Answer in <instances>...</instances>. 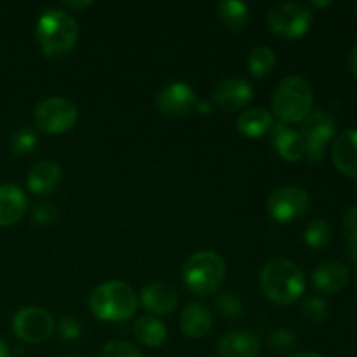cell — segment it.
<instances>
[{
  "label": "cell",
  "instance_id": "cell-1",
  "mask_svg": "<svg viewBox=\"0 0 357 357\" xmlns=\"http://www.w3.org/2000/svg\"><path fill=\"white\" fill-rule=\"evenodd\" d=\"M260 286L271 302L289 305L305 291V275L295 261L288 258H272L261 268Z\"/></svg>",
  "mask_w": 357,
  "mask_h": 357
},
{
  "label": "cell",
  "instance_id": "cell-2",
  "mask_svg": "<svg viewBox=\"0 0 357 357\" xmlns=\"http://www.w3.org/2000/svg\"><path fill=\"white\" fill-rule=\"evenodd\" d=\"M79 38V23L63 9H47L37 21V40L47 58L58 59L68 54Z\"/></svg>",
  "mask_w": 357,
  "mask_h": 357
},
{
  "label": "cell",
  "instance_id": "cell-3",
  "mask_svg": "<svg viewBox=\"0 0 357 357\" xmlns=\"http://www.w3.org/2000/svg\"><path fill=\"white\" fill-rule=\"evenodd\" d=\"M91 312L101 321L121 323L135 316L138 298L131 286L122 281H107L93 289L89 296Z\"/></svg>",
  "mask_w": 357,
  "mask_h": 357
},
{
  "label": "cell",
  "instance_id": "cell-4",
  "mask_svg": "<svg viewBox=\"0 0 357 357\" xmlns=\"http://www.w3.org/2000/svg\"><path fill=\"white\" fill-rule=\"evenodd\" d=\"M314 93L309 82L298 75L284 77L272 94V112L286 122H302L312 112Z\"/></svg>",
  "mask_w": 357,
  "mask_h": 357
},
{
  "label": "cell",
  "instance_id": "cell-5",
  "mask_svg": "<svg viewBox=\"0 0 357 357\" xmlns=\"http://www.w3.org/2000/svg\"><path fill=\"white\" fill-rule=\"evenodd\" d=\"M225 261L213 251H197L187 258L181 268L185 286L194 295L206 296L215 293L225 279Z\"/></svg>",
  "mask_w": 357,
  "mask_h": 357
},
{
  "label": "cell",
  "instance_id": "cell-6",
  "mask_svg": "<svg viewBox=\"0 0 357 357\" xmlns=\"http://www.w3.org/2000/svg\"><path fill=\"white\" fill-rule=\"evenodd\" d=\"M271 30L286 40H296L309 31L312 24V10L302 2H279L267 14Z\"/></svg>",
  "mask_w": 357,
  "mask_h": 357
},
{
  "label": "cell",
  "instance_id": "cell-7",
  "mask_svg": "<svg viewBox=\"0 0 357 357\" xmlns=\"http://www.w3.org/2000/svg\"><path fill=\"white\" fill-rule=\"evenodd\" d=\"M79 119L75 103L63 96L42 100L33 110V124L44 135H61L70 131Z\"/></svg>",
  "mask_w": 357,
  "mask_h": 357
},
{
  "label": "cell",
  "instance_id": "cell-8",
  "mask_svg": "<svg viewBox=\"0 0 357 357\" xmlns=\"http://www.w3.org/2000/svg\"><path fill=\"white\" fill-rule=\"evenodd\" d=\"M337 126L335 119L323 110L310 112L302 121V138L305 145V157L310 162H319L326 153V146L335 139Z\"/></svg>",
  "mask_w": 357,
  "mask_h": 357
},
{
  "label": "cell",
  "instance_id": "cell-9",
  "mask_svg": "<svg viewBox=\"0 0 357 357\" xmlns=\"http://www.w3.org/2000/svg\"><path fill=\"white\" fill-rule=\"evenodd\" d=\"M13 331L24 344H42L54 331V319L42 307H23L13 317Z\"/></svg>",
  "mask_w": 357,
  "mask_h": 357
},
{
  "label": "cell",
  "instance_id": "cell-10",
  "mask_svg": "<svg viewBox=\"0 0 357 357\" xmlns=\"http://www.w3.org/2000/svg\"><path fill=\"white\" fill-rule=\"evenodd\" d=\"M310 206V197L300 187H279L268 195V215L279 223H291L302 218Z\"/></svg>",
  "mask_w": 357,
  "mask_h": 357
},
{
  "label": "cell",
  "instance_id": "cell-11",
  "mask_svg": "<svg viewBox=\"0 0 357 357\" xmlns=\"http://www.w3.org/2000/svg\"><path fill=\"white\" fill-rule=\"evenodd\" d=\"M155 101L164 115L183 117V115H188L192 110H195L197 98H195V91L187 82L174 80L159 91Z\"/></svg>",
  "mask_w": 357,
  "mask_h": 357
},
{
  "label": "cell",
  "instance_id": "cell-12",
  "mask_svg": "<svg viewBox=\"0 0 357 357\" xmlns=\"http://www.w3.org/2000/svg\"><path fill=\"white\" fill-rule=\"evenodd\" d=\"M253 87L241 77H227L213 89V101L223 112H237L253 100Z\"/></svg>",
  "mask_w": 357,
  "mask_h": 357
},
{
  "label": "cell",
  "instance_id": "cell-13",
  "mask_svg": "<svg viewBox=\"0 0 357 357\" xmlns=\"http://www.w3.org/2000/svg\"><path fill=\"white\" fill-rule=\"evenodd\" d=\"M331 157L342 174L357 180V129H347L335 136Z\"/></svg>",
  "mask_w": 357,
  "mask_h": 357
},
{
  "label": "cell",
  "instance_id": "cell-14",
  "mask_svg": "<svg viewBox=\"0 0 357 357\" xmlns=\"http://www.w3.org/2000/svg\"><path fill=\"white\" fill-rule=\"evenodd\" d=\"M218 354L222 357H258L260 342L248 330H230L220 338Z\"/></svg>",
  "mask_w": 357,
  "mask_h": 357
},
{
  "label": "cell",
  "instance_id": "cell-15",
  "mask_svg": "<svg viewBox=\"0 0 357 357\" xmlns=\"http://www.w3.org/2000/svg\"><path fill=\"white\" fill-rule=\"evenodd\" d=\"M271 132L272 145L282 159L296 162L302 157H305V145H303V138L298 131L282 124V122H278V124L272 126Z\"/></svg>",
  "mask_w": 357,
  "mask_h": 357
},
{
  "label": "cell",
  "instance_id": "cell-16",
  "mask_svg": "<svg viewBox=\"0 0 357 357\" xmlns=\"http://www.w3.org/2000/svg\"><path fill=\"white\" fill-rule=\"evenodd\" d=\"M28 208L24 192L16 185H0V227H10L20 222Z\"/></svg>",
  "mask_w": 357,
  "mask_h": 357
},
{
  "label": "cell",
  "instance_id": "cell-17",
  "mask_svg": "<svg viewBox=\"0 0 357 357\" xmlns=\"http://www.w3.org/2000/svg\"><path fill=\"white\" fill-rule=\"evenodd\" d=\"M312 282L319 291L338 293L347 286L349 268L338 260H328L317 265L312 274Z\"/></svg>",
  "mask_w": 357,
  "mask_h": 357
},
{
  "label": "cell",
  "instance_id": "cell-18",
  "mask_svg": "<svg viewBox=\"0 0 357 357\" xmlns=\"http://www.w3.org/2000/svg\"><path fill=\"white\" fill-rule=\"evenodd\" d=\"M142 303L152 314H169L176 309L178 293L166 282H152L143 288Z\"/></svg>",
  "mask_w": 357,
  "mask_h": 357
},
{
  "label": "cell",
  "instance_id": "cell-19",
  "mask_svg": "<svg viewBox=\"0 0 357 357\" xmlns=\"http://www.w3.org/2000/svg\"><path fill=\"white\" fill-rule=\"evenodd\" d=\"M61 180V167L52 160H40L30 169L26 185L30 192L37 195H47L56 190Z\"/></svg>",
  "mask_w": 357,
  "mask_h": 357
},
{
  "label": "cell",
  "instance_id": "cell-20",
  "mask_svg": "<svg viewBox=\"0 0 357 357\" xmlns=\"http://www.w3.org/2000/svg\"><path fill=\"white\" fill-rule=\"evenodd\" d=\"M180 324L181 331L188 338H201L211 330L213 316L208 307H204L202 303H190L181 312Z\"/></svg>",
  "mask_w": 357,
  "mask_h": 357
},
{
  "label": "cell",
  "instance_id": "cell-21",
  "mask_svg": "<svg viewBox=\"0 0 357 357\" xmlns=\"http://www.w3.org/2000/svg\"><path fill=\"white\" fill-rule=\"evenodd\" d=\"M272 126H274V115L265 108H250L237 119V129L241 131V135L248 136V138H258V136L265 135L271 131Z\"/></svg>",
  "mask_w": 357,
  "mask_h": 357
},
{
  "label": "cell",
  "instance_id": "cell-22",
  "mask_svg": "<svg viewBox=\"0 0 357 357\" xmlns=\"http://www.w3.org/2000/svg\"><path fill=\"white\" fill-rule=\"evenodd\" d=\"M135 337L145 347H160L167 338V328L157 317L143 316L136 319Z\"/></svg>",
  "mask_w": 357,
  "mask_h": 357
},
{
  "label": "cell",
  "instance_id": "cell-23",
  "mask_svg": "<svg viewBox=\"0 0 357 357\" xmlns=\"http://www.w3.org/2000/svg\"><path fill=\"white\" fill-rule=\"evenodd\" d=\"M220 21L232 31H243L250 23V9L239 0H223L216 6Z\"/></svg>",
  "mask_w": 357,
  "mask_h": 357
},
{
  "label": "cell",
  "instance_id": "cell-24",
  "mask_svg": "<svg viewBox=\"0 0 357 357\" xmlns=\"http://www.w3.org/2000/svg\"><path fill=\"white\" fill-rule=\"evenodd\" d=\"M333 236V229H331L330 222L323 218H316L307 225L305 232H303V239H305L307 246L314 248V250H321V248L328 246Z\"/></svg>",
  "mask_w": 357,
  "mask_h": 357
},
{
  "label": "cell",
  "instance_id": "cell-25",
  "mask_svg": "<svg viewBox=\"0 0 357 357\" xmlns=\"http://www.w3.org/2000/svg\"><path fill=\"white\" fill-rule=\"evenodd\" d=\"M275 65V52L267 45H257L248 58V66L255 77H265Z\"/></svg>",
  "mask_w": 357,
  "mask_h": 357
},
{
  "label": "cell",
  "instance_id": "cell-26",
  "mask_svg": "<svg viewBox=\"0 0 357 357\" xmlns=\"http://www.w3.org/2000/svg\"><path fill=\"white\" fill-rule=\"evenodd\" d=\"M10 150L16 155H28L30 152H33L37 149V135H35L33 129L30 128H21L10 136L9 142Z\"/></svg>",
  "mask_w": 357,
  "mask_h": 357
},
{
  "label": "cell",
  "instance_id": "cell-27",
  "mask_svg": "<svg viewBox=\"0 0 357 357\" xmlns=\"http://www.w3.org/2000/svg\"><path fill=\"white\" fill-rule=\"evenodd\" d=\"M302 316L312 324L324 323L328 317L326 302H324L323 298H319V296H310V298H307L305 302H303Z\"/></svg>",
  "mask_w": 357,
  "mask_h": 357
},
{
  "label": "cell",
  "instance_id": "cell-28",
  "mask_svg": "<svg viewBox=\"0 0 357 357\" xmlns=\"http://www.w3.org/2000/svg\"><path fill=\"white\" fill-rule=\"evenodd\" d=\"M344 236L349 243V255L357 261V206L349 208L344 215Z\"/></svg>",
  "mask_w": 357,
  "mask_h": 357
},
{
  "label": "cell",
  "instance_id": "cell-29",
  "mask_svg": "<svg viewBox=\"0 0 357 357\" xmlns=\"http://www.w3.org/2000/svg\"><path fill=\"white\" fill-rule=\"evenodd\" d=\"M268 345H271V349H274L275 352H289L293 351V349H296L298 338H296V335L293 333L291 330L281 328V330L272 331L271 337H268Z\"/></svg>",
  "mask_w": 357,
  "mask_h": 357
},
{
  "label": "cell",
  "instance_id": "cell-30",
  "mask_svg": "<svg viewBox=\"0 0 357 357\" xmlns=\"http://www.w3.org/2000/svg\"><path fill=\"white\" fill-rule=\"evenodd\" d=\"M216 309L227 319H237L243 314V303L239 302V298L230 293H222V295L216 298Z\"/></svg>",
  "mask_w": 357,
  "mask_h": 357
},
{
  "label": "cell",
  "instance_id": "cell-31",
  "mask_svg": "<svg viewBox=\"0 0 357 357\" xmlns=\"http://www.w3.org/2000/svg\"><path fill=\"white\" fill-rule=\"evenodd\" d=\"M31 216H33L35 223H38V225H52L59 218V209L54 202L44 201L35 204Z\"/></svg>",
  "mask_w": 357,
  "mask_h": 357
},
{
  "label": "cell",
  "instance_id": "cell-32",
  "mask_svg": "<svg viewBox=\"0 0 357 357\" xmlns=\"http://www.w3.org/2000/svg\"><path fill=\"white\" fill-rule=\"evenodd\" d=\"M103 357H143L142 352L131 342L114 340L105 344Z\"/></svg>",
  "mask_w": 357,
  "mask_h": 357
},
{
  "label": "cell",
  "instance_id": "cell-33",
  "mask_svg": "<svg viewBox=\"0 0 357 357\" xmlns=\"http://www.w3.org/2000/svg\"><path fill=\"white\" fill-rule=\"evenodd\" d=\"M56 330H58L59 338H63V340H77L82 333V326L73 317H61L58 321Z\"/></svg>",
  "mask_w": 357,
  "mask_h": 357
},
{
  "label": "cell",
  "instance_id": "cell-34",
  "mask_svg": "<svg viewBox=\"0 0 357 357\" xmlns=\"http://www.w3.org/2000/svg\"><path fill=\"white\" fill-rule=\"evenodd\" d=\"M349 66H351L352 73L357 77V42L354 44V47H352L351 56H349Z\"/></svg>",
  "mask_w": 357,
  "mask_h": 357
},
{
  "label": "cell",
  "instance_id": "cell-35",
  "mask_svg": "<svg viewBox=\"0 0 357 357\" xmlns=\"http://www.w3.org/2000/svg\"><path fill=\"white\" fill-rule=\"evenodd\" d=\"M195 110L202 115H208V114H211V105H209L208 101L197 100V103H195Z\"/></svg>",
  "mask_w": 357,
  "mask_h": 357
},
{
  "label": "cell",
  "instance_id": "cell-36",
  "mask_svg": "<svg viewBox=\"0 0 357 357\" xmlns=\"http://www.w3.org/2000/svg\"><path fill=\"white\" fill-rule=\"evenodd\" d=\"M10 352H9V347H7L6 342L0 338V357H9Z\"/></svg>",
  "mask_w": 357,
  "mask_h": 357
},
{
  "label": "cell",
  "instance_id": "cell-37",
  "mask_svg": "<svg viewBox=\"0 0 357 357\" xmlns=\"http://www.w3.org/2000/svg\"><path fill=\"white\" fill-rule=\"evenodd\" d=\"M66 3V7H75V9H82V7H87V6H91V3L93 2H65Z\"/></svg>",
  "mask_w": 357,
  "mask_h": 357
},
{
  "label": "cell",
  "instance_id": "cell-38",
  "mask_svg": "<svg viewBox=\"0 0 357 357\" xmlns=\"http://www.w3.org/2000/svg\"><path fill=\"white\" fill-rule=\"evenodd\" d=\"M289 357H323V356L316 354V352H298V354H293Z\"/></svg>",
  "mask_w": 357,
  "mask_h": 357
},
{
  "label": "cell",
  "instance_id": "cell-39",
  "mask_svg": "<svg viewBox=\"0 0 357 357\" xmlns=\"http://www.w3.org/2000/svg\"><path fill=\"white\" fill-rule=\"evenodd\" d=\"M331 2H312V6H317V7H324V6H330Z\"/></svg>",
  "mask_w": 357,
  "mask_h": 357
},
{
  "label": "cell",
  "instance_id": "cell-40",
  "mask_svg": "<svg viewBox=\"0 0 357 357\" xmlns=\"http://www.w3.org/2000/svg\"><path fill=\"white\" fill-rule=\"evenodd\" d=\"M356 278H357V268H356Z\"/></svg>",
  "mask_w": 357,
  "mask_h": 357
},
{
  "label": "cell",
  "instance_id": "cell-41",
  "mask_svg": "<svg viewBox=\"0 0 357 357\" xmlns=\"http://www.w3.org/2000/svg\"><path fill=\"white\" fill-rule=\"evenodd\" d=\"M66 357H75V356H66Z\"/></svg>",
  "mask_w": 357,
  "mask_h": 357
},
{
  "label": "cell",
  "instance_id": "cell-42",
  "mask_svg": "<svg viewBox=\"0 0 357 357\" xmlns=\"http://www.w3.org/2000/svg\"><path fill=\"white\" fill-rule=\"evenodd\" d=\"M356 17H357V9H356Z\"/></svg>",
  "mask_w": 357,
  "mask_h": 357
}]
</instances>
